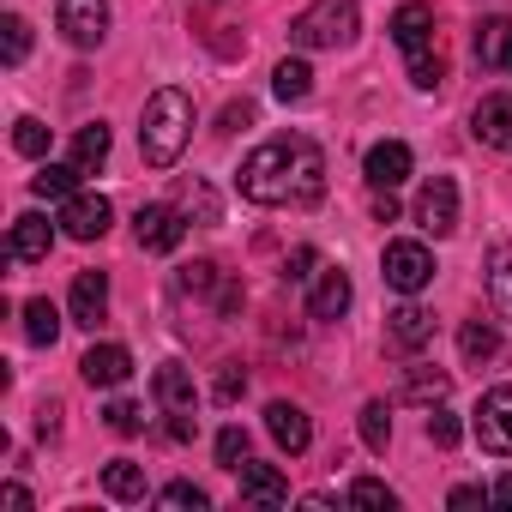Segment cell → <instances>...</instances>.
Returning a JSON list of instances; mask_svg holds the SVG:
<instances>
[{
  "label": "cell",
  "mask_w": 512,
  "mask_h": 512,
  "mask_svg": "<svg viewBox=\"0 0 512 512\" xmlns=\"http://www.w3.org/2000/svg\"><path fill=\"white\" fill-rule=\"evenodd\" d=\"M79 374H85V386L115 392V386H127L133 356H127V344H91V350H85V362H79Z\"/></svg>",
  "instance_id": "7c38bea8"
},
{
  "label": "cell",
  "mask_w": 512,
  "mask_h": 512,
  "mask_svg": "<svg viewBox=\"0 0 512 512\" xmlns=\"http://www.w3.org/2000/svg\"><path fill=\"white\" fill-rule=\"evenodd\" d=\"M61 37L73 49H97L109 37V0H61Z\"/></svg>",
  "instance_id": "52a82bcc"
},
{
  "label": "cell",
  "mask_w": 512,
  "mask_h": 512,
  "mask_svg": "<svg viewBox=\"0 0 512 512\" xmlns=\"http://www.w3.org/2000/svg\"><path fill=\"white\" fill-rule=\"evenodd\" d=\"M458 434H464V422H458L452 410H434V416H428V440H434V446H458Z\"/></svg>",
  "instance_id": "f35d334b"
},
{
  "label": "cell",
  "mask_w": 512,
  "mask_h": 512,
  "mask_svg": "<svg viewBox=\"0 0 512 512\" xmlns=\"http://www.w3.org/2000/svg\"><path fill=\"white\" fill-rule=\"evenodd\" d=\"M446 392H452V380H446L440 368H410V374H404V386H398V398H404V404H428V410H434Z\"/></svg>",
  "instance_id": "cb8c5ba5"
},
{
  "label": "cell",
  "mask_w": 512,
  "mask_h": 512,
  "mask_svg": "<svg viewBox=\"0 0 512 512\" xmlns=\"http://www.w3.org/2000/svg\"><path fill=\"white\" fill-rule=\"evenodd\" d=\"M181 211L199 217V223H217V199H211V187H205V181H187V187H181Z\"/></svg>",
  "instance_id": "836d02e7"
},
{
  "label": "cell",
  "mask_w": 512,
  "mask_h": 512,
  "mask_svg": "<svg viewBox=\"0 0 512 512\" xmlns=\"http://www.w3.org/2000/svg\"><path fill=\"white\" fill-rule=\"evenodd\" d=\"M482 266H488V302H494V314L512 320V241H494Z\"/></svg>",
  "instance_id": "ffe728a7"
},
{
  "label": "cell",
  "mask_w": 512,
  "mask_h": 512,
  "mask_svg": "<svg viewBox=\"0 0 512 512\" xmlns=\"http://www.w3.org/2000/svg\"><path fill=\"white\" fill-rule=\"evenodd\" d=\"M25 338L31 344H55L61 338V314H55V302H25Z\"/></svg>",
  "instance_id": "f1b7e54d"
},
{
  "label": "cell",
  "mask_w": 512,
  "mask_h": 512,
  "mask_svg": "<svg viewBox=\"0 0 512 512\" xmlns=\"http://www.w3.org/2000/svg\"><path fill=\"white\" fill-rule=\"evenodd\" d=\"M392 43L404 55H422L434 43V7H428V0H404V7L392 13Z\"/></svg>",
  "instance_id": "5bb4252c"
},
{
  "label": "cell",
  "mask_w": 512,
  "mask_h": 512,
  "mask_svg": "<svg viewBox=\"0 0 512 512\" xmlns=\"http://www.w3.org/2000/svg\"><path fill=\"white\" fill-rule=\"evenodd\" d=\"M181 290H193V296H211V290H217V266H211V260H193V266H181Z\"/></svg>",
  "instance_id": "74e56055"
},
{
  "label": "cell",
  "mask_w": 512,
  "mask_h": 512,
  "mask_svg": "<svg viewBox=\"0 0 512 512\" xmlns=\"http://www.w3.org/2000/svg\"><path fill=\"white\" fill-rule=\"evenodd\" d=\"M476 446L482 452H494V458H512V386H494V392H482V404H476Z\"/></svg>",
  "instance_id": "277c9868"
},
{
  "label": "cell",
  "mask_w": 512,
  "mask_h": 512,
  "mask_svg": "<svg viewBox=\"0 0 512 512\" xmlns=\"http://www.w3.org/2000/svg\"><path fill=\"white\" fill-rule=\"evenodd\" d=\"M247 121H253V103L241 97V103H229V109H223V127H217V133H235V127H247Z\"/></svg>",
  "instance_id": "7bdbcfd3"
},
{
  "label": "cell",
  "mask_w": 512,
  "mask_h": 512,
  "mask_svg": "<svg viewBox=\"0 0 512 512\" xmlns=\"http://www.w3.org/2000/svg\"><path fill=\"white\" fill-rule=\"evenodd\" d=\"M73 163H79L85 175L109 163V127H103V121H91V127H79V139H73Z\"/></svg>",
  "instance_id": "4316f807"
},
{
  "label": "cell",
  "mask_w": 512,
  "mask_h": 512,
  "mask_svg": "<svg viewBox=\"0 0 512 512\" xmlns=\"http://www.w3.org/2000/svg\"><path fill=\"white\" fill-rule=\"evenodd\" d=\"M386 332H392V344H398V350H422V344L434 338V314H428V308H416V302H404V308L386 320Z\"/></svg>",
  "instance_id": "44dd1931"
},
{
  "label": "cell",
  "mask_w": 512,
  "mask_h": 512,
  "mask_svg": "<svg viewBox=\"0 0 512 512\" xmlns=\"http://www.w3.org/2000/svg\"><path fill=\"white\" fill-rule=\"evenodd\" d=\"M103 422H109L115 434H139V428H145V410H139L133 398H115V404L103 410Z\"/></svg>",
  "instance_id": "e575fe53"
},
{
  "label": "cell",
  "mask_w": 512,
  "mask_h": 512,
  "mask_svg": "<svg viewBox=\"0 0 512 512\" xmlns=\"http://www.w3.org/2000/svg\"><path fill=\"white\" fill-rule=\"evenodd\" d=\"M157 500H163V506H193V512H205V488H193V482H169Z\"/></svg>",
  "instance_id": "ab89813d"
},
{
  "label": "cell",
  "mask_w": 512,
  "mask_h": 512,
  "mask_svg": "<svg viewBox=\"0 0 512 512\" xmlns=\"http://www.w3.org/2000/svg\"><path fill=\"white\" fill-rule=\"evenodd\" d=\"M440 79H446L440 55H428V49H422V55H410V85H416V91H434Z\"/></svg>",
  "instance_id": "d590c367"
},
{
  "label": "cell",
  "mask_w": 512,
  "mask_h": 512,
  "mask_svg": "<svg viewBox=\"0 0 512 512\" xmlns=\"http://www.w3.org/2000/svg\"><path fill=\"white\" fill-rule=\"evenodd\" d=\"M470 133H476L482 145H494V151H512V91L482 97L476 115H470Z\"/></svg>",
  "instance_id": "4fadbf2b"
},
{
  "label": "cell",
  "mask_w": 512,
  "mask_h": 512,
  "mask_svg": "<svg viewBox=\"0 0 512 512\" xmlns=\"http://www.w3.org/2000/svg\"><path fill=\"white\" fill-rule=\"evenodd\" d=\"M235 476H241V500H253V506H284L290 500V482H284L278 464H241Z\"/></svg>",
  "instance_id": "2e32d148"
},
{
  "label": "cell",
  "mask_w": 512,
  "mask_h": 512,
  "mask_svg": "<svg viewBox=\"0 0 512 512\" xmlns=\"http://www.w3.org/2000/svg\"><path fill=\"white\" fill-rule=\"evenodd\" d=\"M386 284H392L398 296L428 290V284H434V253H428L422 241H392V247H386Z\"/></svg>",
  "instance_id": "5b68a950"
},
{
  "label": "cell",
  "mask_w": 512,
  "mask_h": 512,
  "mask_svg": "<svg viewBox=\"0 0 512 512\" xmlns=\"http://www.w3.org/2000/svg\"><path fill=\"white\" fill-rule=\"evenodd\" d=\"M374 217H380V223H392V217H398V199H392V193H380V199H374Z\"/></svg>",
  "instance_id": "7dc6e473"
},
{
  "label": "cell",
  "mask_w": 512,
  "mask_h": 512,
  "mask_svg": "<svg viewBox=\"0 0 512 512\" xmlns=\"http://www.w3.org/2000/svg\"><path fill=\"white\" fill-rule=\"evenodd\" d=\"M109 199L103 193H73V199H61V229L73 235V241H97L103 229H109Z\"/></svg>",
  "instance_id": "9c48e42d"
},
{
  "label": "cell",
  "mask_w": 512,
  "mask_h": 512,
  "mask_svg": "<svg viewBox=\"0 0 512 512\" xmlns=\"http://www.w3.org/2000/svg\"><path fill=\"white\" fill-rule=\"evenodd\" d=\"M272 91H278V103H302V97L314 91V73H308V61H278V73H272Z\"/></svg>",
  "instance_id": "83f0119b"
},
{
  "label": "cell",
  "mask_w": 512,
  "mask_h": 512,
  "mask_svg": "<svg viewBox=\"0 0 512 512\" xmlns=\"http://www.w3.org/2000/svg\"><path fill=\"white\" fill-rule=\"evenodd\" d=\"M362 175H368V187H374V193H392V187L410 175V145H404V139H380V145H368Z\"/></svg>",
  "instance_id": "ba28073f"
},
{
  "label": "cell",
  "mask_w": 512,
  "mask_h": 512,
  "mask_svg": "<svg viewBox=\"0 0 512 512\" xmlns=\"http://www.w3.org/2000/svg\"><path fill=\"white\" fill-rule=\"evenodd\" d=\"M79 175H85L79 163H43V169L31 175V193H37V199H73V193H79Z\"/></svg>",
  "instance_id": "7402d4cb"
},
{
  "label": "cell",
  "mask_w": 512,
  "mask_h": 512,
  "mask_svg": "<svg viewBox=\"0 0 512 512\" xmlns=\"http://www.w3.org/2000/svg\"><path fill=\"white\" fill-rule=\"evenodd\" d=\"M314 266H320V253H314V247H296V253H290V266H284V278H290V284H308Z\"/></svg>",
  "instance_id": "60d3db41"
},
{
  "label": "cell",
  "mask_w": 512,
  "mask_h": 512,
  "mask_svg": "<svg viewBox=\"0 0 512 512\" xmlns=\"http://www.w3.org/2000/svg\"><path fill=\"white\" fill-rule=\"evenodd\" d=\"M103 314H109V278L103 272H79L73 278V326H91L97 332Z\"/></svg>",
  "instance_id": "e0dca14e"
},
{
  "label": "cell",
  "mask_w": 512,
  "mask_h": 512,
  "mask_svg": "<svg viewBox=\"0 0 512 512\" xmlns=\"http://www.w3.org/2000/svg\"><path fill=\"white\" fill-rule=\"evenodd\" d=\"M151 386H157V404H163V410H193V374H187L181 362H163Z\"/></svg>",
  "instance_id": "603a6c76"
},
{
  "label": "cell",
  "mask_w": 512,
  "mask_h": 512,
  "mask_svg": "<svg viewBox=\"0 0 512 512\" xmlns=\"http://www.w3.org/2000/svg\"><path fill=\"white\" fill-rule=\"evenodd\" d=\"M13 151H19V157H43V151H49V127H43L37 115H25V121L13 127Z\"/></svg>",
  "instance_id": "d6a6232c"
},
{
  "label": "cell",
  "mask_w": 512,
  "mask_h": 512,
  "mask_svg": "<svg viewBox=\"0 0 512 512\" xmlns=\"http://www.w3.org/2000/svg\"><path fill=\"white\" fill-rule=\"evenodd\" d=\"M187 139H193V97L181 85L151 91V103L139 115V151H145V163L151 169H175L181 151H187Z\"/></svg>",
  "instance_id": "7a4b0ae2"
},
{
  "label": "cell",
  "mask_w": 512,
  "mask_h": 512,
  "mask_svg": "<svg viewBox=\"0 0 512 512\" xmlns=\"http://www.w3.org/2000/svg\"><path fill=\"white\" fill-rule=\"evenodd\" d=\"M0 500H7V506H19V512H25V506H31V494H25V488H19V482H7V488H0Z\"/></svg>",
  "instance_id": "bcb514c9"
},
{
  "label": "cell",
  "mask_w": 512,
  "mask_h": 512,
  "mask_svg": "<svg viewBox=\"0 0 512 512\" xmlns=\"http://www.w3.org/2000/svg\"><path fill=\"white\" fill-rule=\"evenodd\" d=\"M362 440H368L374 452H386V446H392V410H386V398L362 404Z\"/></svg>",
  "instance_id": "f546056e"
},
{
  "label": "cell",
  "mask_w": 512,
  "mask_h": 512,
  "mask_svg": "<svg viewBox=\"0 0 512 512\" xmlns=\"http://www.w3.org/2000/svg\"><path fill=\"white\" fill-rule=\"evenodd\" d=\"M266 428H272V440L296 458V452H308V440H314V422H308V410L302 404H266Z\"/></svg>",
  "instance_id": "9a60e30c"
},
{
  "label": "cell",
  "mask_w": 512,
  "mask_h": 512,
  "mask_svg": "<svg viewBox=\"0 0 512 512\" xmlns=\"http://www.w3.org/2000/svg\"><path fill=\"white\" fill-rule=\"evenodd\" d=\"M217 464H223V470H241V464H247V434H241V428H223V434H217Z\"/></svg>",
  "instance_id": "8d00e7d4"
},
{
  "label": "cell",
  "mask_w": 512,
  "mask_h": 512,
  "mask_svg": "<svg viewBox=\"0 0 512 512\" xmlns=\"http://www.w3.org/2000/svg\"><path fill=\"white\" fill-rule=\"evenodd\" d=\"M416 223H422L428 235H452V229H458V187H452V175H428V181H422V193H416Z\"/></svg>",
  "instance_id": "8992f818"
},
{
  "label": "cell",
  "mask_w": 512,
  "mask_h": 512,
  "mask_svg": "<svg viewBox=\"0 0 512 512\" xmlns=\"http://www.w3.org/2000/svg\"><path fill=\"white\" fill-rule=\"evenodd\" d=\"M458 350H464V362H494L500 356V332L488 320H464L458 326Z\"/></svg>",
  "instance_id": "484cf974"
},
{
  "label": "cell",
  "mask_w": 512,
  "mask_h": 512,
  "mask_svg": "<svg viewBox=\"0 0 512 512\" xmlns=\"http://www.w3.org/2000/svg\"><path fill=\"white\" fill-rule=\"evenodd\" d=\"M103 494L109 500H145V470L133 464V458H115V464H103Z\"/></svg>",
  "instance_id": "d4e9b609"
},
{
  "label": "cell",
  "mask_w": 512,
  "mask_h": 512,
  "mask_svg": "<svg viewBox=\"0 0 512 512\" xmlns=\"http://www.w3.org/2000/svg\"><path fill=\"white\" fill-rule=\"evenodd\" d=\"M326 193V157L314 139H266L241 163V199L253 205H314Z\"/></svg>",
  "instance_id": "6da1fadb"
},
{
  "label": "cell",
  "mask_w": 512,
  "mask_h": 512,
  "mask_svg": "<svg viewBox=\"0 0 512 512\" xmlns=\"http://www.w3.org/2000/svg\"><path fill=\"white\" fill-rule=\"evenodd\" d=\"M494 500H500V506H512V470L500 476V488H494Z\"/></svg>",
  "instance_id": "c3c4849f"
},
{
  "label": "cell",
  "mask_w": 512,
  "mask_h": 512,
  "mask_svg": "<svg viewBox=\"0 0 512 512\" xmlns=\"http://www.w3.org/2000/svg\"><path fill=\"white\" fill-rule=\"evenodd\" d=\"M0 43H7V49H0V55H7V67H19L31 55V25L19 13H7V19H0Z\"/></svg>",
  "instance_id": "1f68e13d"
},
{
  "label": "cell",
  "mask_w": 512,
  "mask_h": 512,
  "mask_svg": "<svg viewBox=\"0 0 512 512\" xmlns=\"http://www.w3.org/2000/svg\"><path fill=\"white\" fill-rule=\"evenodd\" d=\"M350 302H356V290H350V278L332 266V272H320V284H314V296H308V314H314V320H344Z\"/></svg>",
  "instance_id": "ac0fdd59"
},
{
  "label": "cell",
  "mask_w": 512,
  "mask_h": 512,
  "mask_svg": "<svg viewBox=\"0 0 512 512\" xmlns=\"http://www.w3.org/2000/svg\"><path fill=\"white\" fill-rule=\"evenodd\" d=\"M241 392H247V380H241L235 368H223V374H217V392H211V398H217V404H235Z\"/></svg>",
  "instance_id": "b9f144b4"
},
{
  "label": "cell",
  "mask_w": 512,
  "mask_h": 512,
  "mask_svg": "<svg viewBox=\"0 0 512 512\" xmlns=\"http://www.w3.org/2000/svg\"><path fill=\"white\" fill-rule=\"evenodd\" d=\"M55 416H61V404H43V410H37V434H43V440H49V434H61V422H55Z\"/></svg>",
  "instance_id": "f6af8a7d"
},
{
  "label": "cell",
  "mask_w": 512,
  "mask_h": 512,
  "mask_svg": "<svg viewBox=\"0 0 512 512\" xmlns=\"http://www.w3.org/2000/svg\"><path fill=\"white\" fill-rule=\"evenodd\" d=\"M49 247H55V229H49V217H37V211L13 217L7 260H19V266H37V260H49Z\"/></svg>",
  "instance_id": "8fae6325"
},
{
  "label": "cell",
  "mask_w": 512,
  "mask_h": 512,
  "mask_svg": "<svg viewBox=\"0 0 512 512\" xmlns=\"http://www.w3.org/2000/svg\"><path fill=\"white\" fill-rule=\"evenodd\" d=\"M476 61L488 73H506L512 67V19H482L476 25Z\"/></svg>",
  "instance_id": "d6986e66"
},
{
  "label": "cell",
  "mask_w": 512,
  "mask_h": 512,
  "mask_svg": "<svg viewBox=\"0 0 512 512\" xmlns=\"http://www.w3.org/2000/svg\"><path fill=\"white\" fill-rule=\"evenodd\" d=\"M452 506H458V512H470V506H488V488L464 482V488H452Z\"/></svg>",
  "instance_id": "ee69618b"
},
{
  "label": "cell",
  "mask_w": 512,
  "mask_h": 512,
  "mask_svg": "<svg viewBox=\"0 0 512 512\" xmlns=\"http://www.w3.org/2000/svg\"><path fill=\"white\" fill-rule=\"evenodd\" d=\"M181 229H187V223H181L175 205H145V211L133 217V235H139L145 253H175V247H181Z\"/></svg>",
  "instance_id": "30bf717a"
},
{
  "label": "cell",
  "mask_w": 512,
  "mask_h": 512,
  "mask_svg": "<svg viewBox=\"0 0 512 512\" xmlns=\"http://www.w3.org/2000/svg\"><path fill=\"white\" fill-rule=\"evenodd\" d=\"M350 506H368V512H392V506H398V494H392L386 482H374V476H356V482H350Z\"/></svg>",
  "instance_id": "4dcf8cb0"
},
{
  "label": "cell",
  "mask_w": 512,
  "mask_h": 512,
  "mask_svg": "<svg viewBox=\"0 0 512 512\" xmlns=\"http://www.w3.org/2000/svg\"><path fill=\"white\" fill-rule=\"evenodd\" d=\"M356 25H362L356 0H314V7H302L290 19V43L296 49H344V43H356Z\"/></svg>",
  "instance_id": "3957f363"
}]
</instances>
